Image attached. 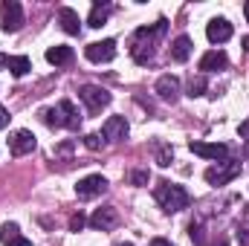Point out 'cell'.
Here are the masks:
<instances>
[{
	"mask_svg": "<svg viewBox=\"0 0 249 246\" xmlns=\"http://www.w3.org/2000/svg\"><path fill=\"white\" fill-rule=\"evenodd\" d=\"M188 151L203 157V159H214V162H226V157H229V148L220 142H191Z\"/></svg>",
	"mask_w": 249,
	"mask_h": 246,
	"instance_id": "cell-8",
	"label": "cell"
},
{
	"mask_svg": "<svg viewBox=\"0 0 249 246\" xmlns=\"http://www.w3.org/2000/svg\"><path fill=\"white\" fill-rule=\"evenodd\" d=\"M78 99L87 105V113H102L107 105H110V93L99 84H84L78 90Z\"/></svg>",
	"mask_w": 249,
	"mask_h": 246,
	"instance_id": "cell-4",
	"label": "cell"
},
{
	"mask_svg": "<svg viewBox=\"0 0 249 246\" xmlns=\"http://www.w3.org/2000/svg\"><path fill=\"white\" fill-rule=\"evenodd\" d=\"M6 67H9V72H12L15 78H23V75L32 70V64H29V58H26V55H12V58L6 61Z\"/></svg>",
	"mask_w": 249,
	"mask_h": 246,
	"instance_id": "cell-21",
	"label": "cell"
},
{
	"mask_svg": "<svg viewBox=\"0 0 249 246\" xmlns=\"http://www.w3.org/2000/svg\"><path fill=\"white\" fill-rule=\"evenodd\" d=\"M157 96L162 99V102H177L180 99V78L177 75H160V81H157Z\"/></svg>",
	"mask_w": 249,
	"mask_h": 246,
	"instance_id": "cell-13",
	"label": "cell"
},
{
	"mask_svg": "<svg viewBox=\"0 0 249 246\" xmlns=\"http://www.w3.org/2000/svg\"><path fill=\"white\" fill-rule=\"evenodd\" d=\"M0 238H3V246H32L23 235H20L18 223H6V226H3V232H0Z\"/></svg>",
	"mask_w": 249,
	"mask_h": 246,
	"instance_id": "cell-17",
	"label": "cell"
},
{
	"mask_svg": "<svg viewBox=\"0 0 249 246\" xmlns=\"http://www.w3.org/2000/svg\"><path fill=\"white\" fill-rule=\"evenodd\" d=\"M47 61L55 64V67H64V64L72 61V47H64V44H55L47 50Z\"/></svg>",
	"mask_w": 249,
	"mask_h": 246,
	"instance_id": "cell-18",
	"label": "cell"
},
{
	"mask_svg": "<svg viewBox=\"0 0 249 246\" xmlns=\"http://www.w3.org/2000/svg\"><path fill=\"white\" fill-rule=\"evenodd\" d=\"M162 32H165V18H160L154 26H142V29H136V35H133V41H130V55H133V61L136 64L154 61L157 41H160Z\"/></svg>",
	"mask_w": 249,
	"mask_h": 246,
	"instance_id": "cell-1",
	"label": "cell"
},
{
	"mask_svg": "<svg viewBox=\"0 0 249 246\" xmlns=\"http://www.w3.org/2000/svg\"><path fill=\"white\" fill-rule=\"evenodd\" d=\"M119 246H133V244H119Z\"/></svg>",
	"mask_w": 249,
	"mask_h": 246,
	"instance_id": "cell-34",
	"label": "cell"
},
{
	"mask_svg": "<svg viewBox=\"0 0 249 246\" xmlns=\"http://www.w3.org/2000/svg\"><path fill=\"white\" fill-rule=\"evenodd\" d=\"M206 38H209L212 44H226V41L232 38V23H229L226 18H212L209 26H206Z\"/></svg>",
	"mask_w": 249,
	"mask_h": 246,
	"instance_id": "cell-11",
	"label": "cell"
},
{
	"mask_svg": "<svg viewBox=\"0 0 249 246\" xmlns=\"http://www.w3.org/2000/svg\"><path fill=\"white\" fill-rule=\"evenodd\" d=\"M244 157H249V139L244 142Z\"/></svg>",
	"mask_w": 249,
	"mask_h": 246,
	"instance_id": "cell-30",
	"label": "cell"
},
{
	"mask_svg": "<svg viewBox=\"0 0 249 246\" xmlns=\"http://www.w3.org/2000/svg\"><path fill=\"white\" fill-rule=\"evenodd\" d=\"M244 15H247V20H249V3H244Z\"/></svg>",
	"mask_w": 249,
	"mask_h": 246,
	"instance_id": "cell-33",
	"label": "cell"
},
{
	"mask_svg": "<svg viewBox=\"0 0 249 246\" xmlns=\"http://www.w3.org/2000/svg\"><path fill=\"white\" fill-rule=\"evenodd\" d=\"M151 246H171V244H168L165 238H154V241H151Z\"/></svg>",
	"mask_w": 249,
	"mask_h": 246,
	"instance_id": "cell-28",
	"label": "cell"
},
{
	"mask_svg": "<svg viewBox=\"0 0 249 246\" xmlns=\"http://www.w3.org/2000/svg\"><path fill=\"white\" fill-rule=\"evenodd\" d=\"M84 55H87L93 64H107V61H113V58H116V41H113V38L93 41V44H87Z\"/></svg>",
	"mask_w": 249,
	"mask_h": 246,
	"instance_id": "cell-7",
	"label": "cell"
},
{
	"mask_svg": "<svg viewBox=\"0 0 249 246\" xmlns=\"http://www.w3.org/2000/svg\"><path fill=\"white\" fill-rule=\"evenodd\" d=\"M238 174H241V162H235V159H226V162H217L214 168H209V171H206V183H212V185H226V183H232Z\"/></svg>",
	"mask_w": 249,
	"mask_h": 246,
	"instance_id": "cell-6",
	"label": "cell"
},
{
	"mask_svg": "<svg viewBox=\"0 0 249 246\" xmlns=\"http://www.w3.org/2000/svg\"><path fill=\"white\" fill-rule=\"evenodd\" d=\"M110 12H113V6H110V3H96V6H93V12H90V20H87V23H90L93 29H102V26L107 23Z\"/></svg>",
	"mask_w": 249,
	"mask_h": 246,
	"instance_id": "cell-19",
	"label": "cell"
},
{
	"mask_svg": "<svg viewBox=\"0 0 249 246\" xmlns=\"http://www.w3.org/2000/svg\"><path fill=\"white\" fill-rule=\"evenodd\" d=\"M105 188H107V180H105L102 174H90V177H84V180L75 183V194H78V200H93V197H99Z\"/></svg>",
	"mask_w": 249,
	"mask_h": 246,
	"instance_id": "cell-9",
	"label": "cell"
},
{
	"mask_svg": "<svg viewBox=\"0 0 249 246\" xmlns=\"http://www.w3.org/2000/svg\"><path fill=\"white\" fill-rule=\"evenodd\" d=\"M203 93H206V78H203V75H191V81H188V96L197 99V96H203Z\"/></svg>",
	"mask_w": 249,
	"mask_h": 246,
	"instance_id": "cell-22",
	"label": "cell"
},
{
	"mask_svg": "<svg viewBox=\"0 0 249 246\" xmlns=\"http://www.w3.org/2000/svg\"><path fill=\"white\" fill-rule=\"evenodd\" d=\"M116 209L113 206H105V209H96L93 211V217H90V226L93 229H99V232H107V229H113L116 226Z\"/></svg>",
	"mask_w": 249,
	"mask_h": 246,
	"instance_id": "cell-14",
	"label": "cell"
},
{
	"mask_svg": "<svg viewBox=\"0 0 249 246\" xmlns=\"http://www.w3.org/2000/svg\"><path fill=\"white\" fill-rule=\"evenodd\" d=\"M23 26V9L18 0H6L0 3V29L3 32H18Z\"/></svg>",
	"mask_w": 249,
	"mask_h": 246,
	"instance_id": "cell-5",
	"label": "cell"
},
{
	"mask_svg": "<svg viewBox=\"0 0 249 246\" xmlns=\"http://www.w3.org/2000/svg\"><path fill=\"white\" fill-rule=\"evenodd\" d=\"M58 23H61V29L67 35H78V32H81V18H78V12L70 9V6H61V9H58Z\"/></svg>",
	"mask_w": 249,
	"mask_h": 246,
	"instance_id": "cell-15",
	"label": "cell"
},
{
	"mask_svg": "<svg viewBox=\"0 0 249 246\" xmlns=\"http://www.w3.org/2000/svg\"><path fill=\"white\" fill-rule=\"evenodd\" d=\"M84 223H87V220H84V214H72V217H70V232H81V229H84Z\"/></svg>",
	"mask_w": 249,
	"mask_h": 246,
	"instance_id": "cell-25",
	"label": "cell"
},
{
	"mask_svg": "<svg viewBox=\"0 0 249 246\" xmlns=\"http://www.w3.org/2000/svg\"><path fill=\"white\" fill-rule=\"evenodd\" d=\"M157 159H160V165L165 168V165H171V159H174V151H171V148H160V157H157Z\"/></svg>",
	"mask_w": 249,
	"mask_h": 246,
	"instance_id": "cell-24",
	"label": "cell"
},
{
	"mask_svg": "<svg viewBox=\"0 0 249 246\" xmlns=\"http://www.w3.org/2000/svg\"><path fill=\"white\" fill-rule=\"evenodd\" d=\"M226 53H220V50H212V53H206L203 58H200V70L203 72H217V70H226Z\"/></svg>",
	"mask_w": 249,
	"mask_h": 246,
	"instance_id": "cell-16",
	"label": "cell"
},
{
	"mask_svg": "<svg viewBox=\"0 0 249 246\" xmlns=\"http://www.w3.org/2000/svg\"><path fill=\"white\" fill-rule=\"evenodd\" d=\"M127 119L124 116H110L107 122L102 124V136L107 139V142H122V139H127Z\"/></svg>",
	"mask_w": 249,
	"mask_h": 246,
	"instance_id": "cell-12",
	"label": "cell"
},
{
	"mask_svg": "<svg viewBox=\"0 0 249 246\" xmlns=\"http://www.w3.org/2000/svg\"><path fill=\"white\" fill-rule=\"evenodd\" d=\"M102 142H105V139H102L99 133H87V136H84V145H87L90 151H99V148H102Z\"/></svg>",
	"mask_w": 249,
	"mask_h": 246,
	"instance_id": "cell-23",
	"label": "cell"
},
{
	"mask_svg": "<svg viewBox=\"0 0 249 246\" xmlns=\"http://www.w3.org/2000/svg\"><path fill=\"white\" fill-rule=\"evenodd\" d=\"M154 197H157V203H160L168 214L183 211V209H188V203H191V197H188L186 188H183V185H174V183H160L154 188Z\"/></svg>",
	"mask_w": 249,
	"mask_h": 246,
	"instance_id": "cell-3",
	"label": "cell"
},
{
	"mask_svg": "<svg viewBox=\"0 0 249 246\" xmlns=\"http://www.w3.org/2000/svg\"><path fill=\"white\" fill-rule=\"evenodd\" d=\"M241 44H244V50H247V53H249V35H247V38H244V41H241Z\"/></svg>",
	"mask_w": 249,
	"mask_h": 246,
	"instance_id": "cell-29",
	"label": "cell"
},
{
	"mask_svg": "<svg viewBox=\"0 0 249 246\" xmlns=\"http://www.w3.org/2000/svg\"><path fill=\"white\" fill-rule=\"evenodd\" d=\"M41 119L50 124V127H67V130H78V124H81V113L75 110V105L72 102H58L55 107H47V110H41Z\"/></svg>",
	"mask_w": 249,
	"mask_h": 246,
	"instance_id": "cell-2",
	"label": "cell"
},
{
	"mask_svg": "<svg viewBox=\"0 0 249 246\" xmlns=\"http://www.w3.org/2000/svg\"><path fill=\"white\" fill-rule=\"evenodd\" d=\"M133 183L145 185V183H148V174H145V171H133Z\"/></svg>",
	"mask_w": 249,
	"mask_h": 246,
	"instance_id": "cell-26",
	"label": "cell"
},
{
	"mask_svg": "<svg viewBox=\"0 0 249 246\" xmlns=\"http://www.w3.org/2000/svg\"><path fill=\"white\" fill-rule=\"evenodd\" d=\"M35 133L32 130H15L12 136H9V151H12V157H23V154H32L35 151Z\"/></svg>",
	"mask_w": 249,
	"mask_h": 246,
	"instance_id": "cell-10",
	"label": "cell"
},
{
	"mask_svg": "<svg viewBox=\"0 0 249 246\" xmlns=\"http://www.w3.org/2000/svg\"><path fill=\"white\" fill-rule=\"evenodd\" d=\"M209 246H226V241L220 238V241H214V244H209Z\"/></svg>",
	"mask_w": 249,
	"mask_h": 246,
	"instance_id": "cell-31",
	"label": "cell"
},
{
	"mask_svg": "<svg viewBox=\"0 0 249 246\" xmlns=\"http://www.w3.org/2000/svg\"><path fill=\"white\" fill-rule=\"evenodd\" d=\"M188 55H191V38H188V35H180V38L171 44V58L177 64H183V61H188Z\"/></svg>",
	"mask_w": 249,
	"mask_h": 246,
	"instance_id": "cell-20",
	"label": "cell"
},
{
	"mask_svg": "<svg viewBox=\"0 0 249 246\" xmlns=\"http://www.w3.org/2000/svg\"><path fill=\"white\" fill-rule=\"evenodd\" d=\"M6 61H9V55H0V67H6Z\"/></svg>",
	"mask_w": 249,
	"mask_h": 246,
	"instance_id": "cell-32",
	"label": "cell"
},
{
	"mask_svg": "<svg viewBox=\"0 0 249 246\" xmlns=\"http://www.w3.org/2000/svg\"><path fill=\"white\" fill-rule=\"evenodd\" d=\"M6 124H9V110H6V107L0 105V130H3Z\"/></svg>",
	"mask_w": 249,
	"mask_h": 246,
	"instance_id": "cell-27",
	"label": "cell"
}]
</instances>
